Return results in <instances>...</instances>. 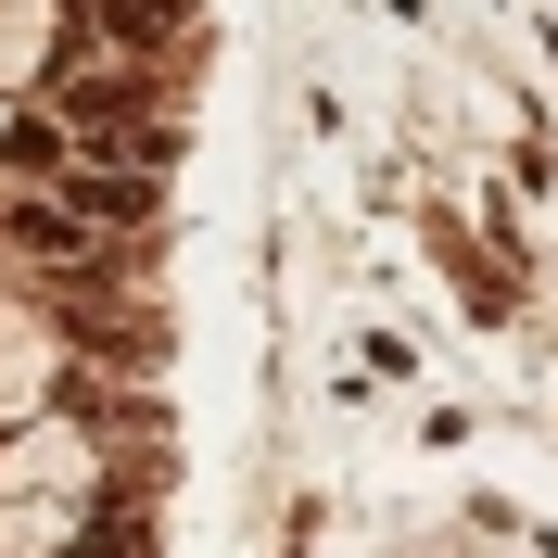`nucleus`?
<instances>
[{
	"label": "nucleus",
	"mask_w": 558,
	"mask_h": 558,
	"mask_svg": "<svg viewBox=\"0 0 558 558\" xmlns=\"http://www.w3.org/2000/svg\"><path fill=\"white\" fill-rule=\"evenodd\" d=\"M51 140H76L89 166H128V178H153L178 153L166 128H153V89H140V64H114V51H76L64 38V76H51Z\"/></svg>",
	"instance_id": "nucleus-1"
},
{
	"label": "nucleus",
	"mask_w": 558,
	"mask_h": 558,
	"mask_svg": "<svg viewBox=\"0 0 558 558\" xmlns=\"http://www.w3.org/2000/svg\"><path fill=\"white\" fill-rule=\"evenodd\" d=\"M51 204H64L102 254H128L140 229H153V178H128V166H64V191H51Z\"/></svg>",
	"instance_id": "nucleus-2"
}]
</instances>
